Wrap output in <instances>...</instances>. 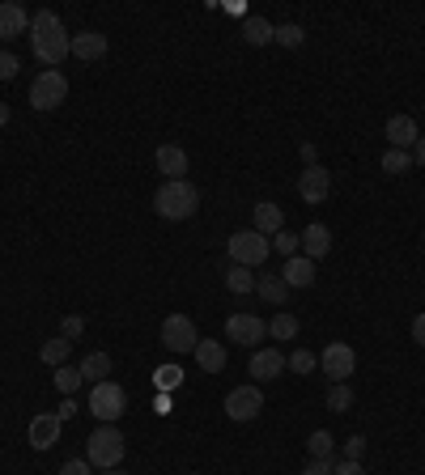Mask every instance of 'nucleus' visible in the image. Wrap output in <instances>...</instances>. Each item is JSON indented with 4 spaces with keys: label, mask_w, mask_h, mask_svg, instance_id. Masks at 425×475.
<instances>
[{
    "label": "nucleus",
    "mask_w": 425,
    "mask_h": 475,
    "mask_svg": "<svg viewBox=\"0 0 425 475\" xmlns=\"http://www.w3.org/2000/svg\"><path fill=\"white\" fill-rule=\"evenodd\" d=\"M319 369L328 374V382H349V374L357 369V352L349 348V344H328L324 352H319Z\"/></svg>",
    "instance_id": "6e6552de"
},
{
    "label": "nucleus",
    "mask_w": 425,
    "mask_h": 475,
    "mask_svg": "<svg viewBox=\"0 0 425 475\" xmlns=\"http://www.w3.org/2000/svg\"><path fill=\"white\" fill-rule=\"evenodd\" d=\"M413 340L425 348V314H417V319H413Z\"/></svg>",
    "instance_id": "37998d69"
},
{
    "label": "nucleus",
    "mask_w": 425,
    "mask_h": 475,
    "mask_svg": "<svg viewBox=\"0 0 425 475\" xmlns=\"http://www.w3.org/2000/svg\"><path fill=\"white\" fill-rule=\"evenodd\" d=\"M102 475H128V471H119V467H111V471H102Z\"/></svg>",
    "instance_id": "de8ad7c7"
},
{
    "label": "nucleus",
    "mask_w": 425,
    "mask_h": 475,
    "mask_svg": "<svg viewBox=\"0 0 425 475\" xmlns=\"http://www.w3.org/2000/svg\"><path fill=\"white\" fill-rule=\"evenodd\" d=\"M73 56L77 59H102L107 56V35H98V30H81V35H73Z\"/></svg>",
    "instance_id": "412c9836"
},
{
    "label": "nucleus",
    "mask_w": 425,
    "mask_h": 475,
    "mask_svg": "<svg viewBox=\"0 0 425 475\" xmlns=\"http://www.w3.org/2000/svg\"><path fill=\"white\" fill-rule=\"evenodd\" d=\"M255 293L264 297L269 305H285V297H290V285L281 281V272H260L255 276Z\"/></svg>",
    "instance_id": "6ab92c4d"
},
{
    "label": "nucleus",
    "mask_w": 425,
    "mask_h": 475,
    "mask_svg": "<svg viewBox=\"0 0 425 475\" xmlns=\"http://www.w3.org/2000/svg\"><path fill=\"white\" fill-rule=\"evenodd\" d=\"M154 212L162 221H192L200 212V191L188 178H166L154 195Z\"/></svg>",
    "instance_id": "f03ea898"
},
{
    "label": "nucleus",
    "mask_w": 425,
    "mask_h": 475,
    "mask_svg": "<svg viewBox=\"0 0 425 475\" xmlns=\"http://www.w3.org/2000/svg\"><path fill=\"white\" fill-rule=\"evenodd\" d=\"M260 412H264V391H260V386H238V391L226 395V416L238 420V424L255 420Z\"/></svg>",
    "instance_id": "1a4fd4ad"
},
{
    "label": "nucleus",
    "mask_w": 425,
    "mask_h": 475,
    "mask_svg": "<svg viewBox=\"0 0 425 475\" xmlns=\"http://www.w3.org/2000/svg\"><path fill=\"white\" fill-rule=\"evenodd\" d=\"M285 369H293V374H315V352H310V348L290 352V357H285Z\"/></svg>",
    "instance_id": "f704fd0d"
},
{
    "label": "nucleus",
    "mask_w": 425,
    "mask_h": 475,
    "mask_svg": "<svg viewBox=\"0 0 425 475\" xmlns=\"http://www.w3.org/2000/svg\"><path fill=\"white\" fill-rule=\"evenodd\" d=\"M328 408L332 412H349V408H353V386H349V382H332Z\"/></svg>",
    "instance_id": "c85d7f7f"
},
{
    "label": "nucleus",
    "mask_w": 425,
    "mask_h": 475,
    "mask_svg": "<svg viewBox=\"0 0 425 475\" xmlns=\"http://www.w3.org/2000/svg\"><path fill=\"white\" fill-rule=\"evenodd\" d=\"M243 38H247V47H269V43H277V26L269 18H247L243 21Z\"/></svg>",
    "instance_id": "5701e85b"
},
{
    "label": "nucleus",
    "mask_w": 425,
    "mask_h": 475,
    "mask_svg": "<svg viewBox=\"0 0 425 475\" xmlns=\"http://www.w3.org/2000/svg\"><path fill=\"white\" fill-rule=\"evenodd\" d=\"M9 119H13V111H9V102H0V128H4Z\"/></svg>",
    "instance_id": "49530a36"
},
{
    "label": "nucleus",
    "mask_w": 425,
    "mask_h": 475,
    "mask_svg": "<svg viewBox=\"0 0 425 475\" xmlns=\"http://www.w3.org/2000/svg\"><path fill=\"white\" fill-rule=\"evenodd\" d=\"M226 289L230 293H255V272L243 264H230L226 267Z\"/></svg>",
    "instance_id": "393cba45"
},
{
    "label": "nucleus",
    "mask_w": 425,
    "mask_h": 475,
    "mask_svg": "<svg viewBox=\"0 0 425 475\" xmlns=\"http://www.w3.org/2000/svg\"><path fill=\"white\" fill-rule=\"evenodd\" d=\"M154 382H157V391H162V395H171V391L183 386V369H179V365H162Z\"/></svg>",
    "instance_id": "7c9ffc66"
},
{
    "label": "nucleus",
    "mask_w": 425,
    "mask_h": 475,
    "mask_svg": "<svg viewBox=\"0 0 425 475\" xmlns=\"http://www.w3.org/2000/svg\"><path fill=\"white\" fill-rule=\"evenodd\" d=\"M30 47H35L39 64H47V68H56V64H64V59L73 56V35L64 30L60 13L43 9V13L30 18Z\"/></svg>",
    "instance_id": "f257e3e1"
},
{
    "label": "nucleus",
    "mask_w": 425,
    "mask_h": 475,
    "mask_svg": "<svg viewBox=\"0 0 425 475\" xmlns=\"http://www.w3.org/2000/svg\"><path fill=\"white\" fill-rule=\"evenodd\" d=\"M307 450H310V458H332V433L328 429H315L307 438Z\"/></svg>",
    "instance_id": "72a5a7b5"
},
{
    "label": "nucleus",
    "mask_w": 425,
    "mask_h": 475,
    "mask_svg": "<svg viewBox=\"0 0 425 475\" xmlns=\"http://www.w3.org/2000/svg\"><path fill=\"white\" fill-rule=\"evenodd\" d=\"M302 475H332V458H310V467Z\"/></svg>",
    "instance_id": "a19ab883"
},
{
    "label": "nucleus",
    "mask_w": 425,
    "mask_h": 475,
    "mask_svg": "<svg viewBox=\"0 0 425 475\" xmlns=\"http://www.w3.org/2000/svg\"><path fill=\"white\" fill-rule=\"evenodd\" d=\"M90 471H94V467H90L85 458H68V463L60 467V475H90Z\"/></svg>",
    "instance_id": "58836bf2"
},
{
    "label": "nucleus",
    "mask_w": 425,
    "mask_h": 475,
    "mask_svg": "<svg viewBox=\"0 0 425 475\" xmlns=\"http://www.w3.org/2000/svg\"><path fill=\"white\" fill-rule=\"evenodd\" d=\"M81 369H73V365H60L56 369V391L60 395H77V386H81Z\"/></svg>",
    "instance_id": "cd10ccee"
},
{
    "label": "nucleus",
    "mask_w": 425,
    "mask_h": 475,
    "mask_svg": "<svg viewBox=\"0 0 425 475\" xmlns=\"http://www.w3.org/2000/svg\"><path fill=\"white\" fill-rule=\"evenodd\" d=\"M417 140H421V132H417V119H413V115H391V119H387V145H391V149L408 153Z\"/></svg>",
    "instance_id": "f8f14e48"
},
{
    "label": "nucleus",
    "mask_w": 425,
    "mask_h": 475,
    "mask_svg": "<svg viewBox=\"0 0 425 475\" xmlns=\"http://www.w3.org/2000/svg\"><path fill=\"white\" fill-rule=\"evenodd\" d=\"M281 369H285V352H281V348H255L247 374H252L255 382H269V378H281Z\"/></svg>",
    "instance_id": "ddd939ff"
},
{
    "label": "nucleus",
    "mask_w": 425,
    "mask_h": 475,
    "mask_svg": "<svg viewBox=\"0 0 425 475\" xmlns=\"http://www.w3.org/2000/svg\"><path fill=\"white\" fill-rule=\"evenodd\" d=\"M269 336L272 340H293V336H298V319H293V314H277L269 323Z\"/></svg>",
    "instance_id": "473e14b6"
},
{
    "label": "nucleus",
    "mask_w": 425,
    "mask_h": 475,
    "mask_svg": "<svg viewBox=\"0 0 425 475\" xmlns=\"http://www.w3.org/2000/svg\"><path fill=\"white\" fill-rule=\"evenodd\" d=\"M405 170H413V153L387 149L383 153V174H405Z\"/></svg>",
    "instance_id": "c756f323"
},
{
    "label": "nucleus",
    "mask_w": 425,
    "mask_h": 475,
    "mask_svg": "<svg viewBox=\"0 0 425 475\" xmlns=\"http://www.w3.org/2000/svg\"><path fill=\"white\" fill-rule=\"evenodd\" d=\"M226 336L234 344H243V348H260V340L269 336V323L260 314H230L226 319Z\"/></svg>",
    "instance_id": "9d476101"
},
{
    "label": "nucleus",
    "mask_w": 425,
    "mask_h": 475,
    "mask_svg": "<svg viewBox=\"0 0 425 475\" xmlns=\"http://www.w3.org/2000/svg\"><path fill=\"white\" fill-rule=\"evenodd\" d=\"M157 170L166 174V178H188V153L179 149V145H162L157 149Z\"/></svg>",
    "instance_id": "aec40b11"
},
{
    "label": "nucleus",
    "mask_w": 425,
    "mask_h": 475,
    "mask_svg": "<svg viewBox=\"0 0 425 475\" xmlns=\"http://www.w3.org/2000/svg\"><path fill=\"white\" fill-rule=\"evenodd\" d=\"M162 344L171 348V352H196V344H200V331H196V323L188 319V314H171L166 323H162Z\"/></svg>",
    "instance_id": "0eeeda50"
},
{
    "label": "nucleus",
    "mask_w": 425,
    "mask_h": 475,
    "mask_svg": "<svg viewBox=\"0 0 425 475\" xmlns=\"http://www.w3.org/2000/svg\"><path fill=\"white\" fill-rule=\"evenodd\" d=\"M90 412H94L102 424H116L124 412H128V391L119 386V382H98L94 391H90Z\"/></svg>",
    "instance_id": "39448f33"
},
{
    "label": "nucleus",
    "mask_w": 425,
    "mask_h": 475,
    "mask_svg": "<svg viewBox=\"0 0 425 475\" xmlns=\"http://www.w3.org/2000/svg\"><path fill=\"white\" fill-rule=\"evenodd\" d=\"M332 191V174L324 166H307V170L298 174V195H302V204H324Z\"/></svg>",
    "instance_id": "9b49d317"
},
{
    "label": "nucleus",
    "mask_w": 425,
    "mask_h": 475,
    "mask_svg": "<svg viewBox=\"0 0 425 475\" xmlns=\"http://www.w3.org/2000/svg\"><path fill=\"white\" fill-rule=\"evenodd\" d=\"M252 221H255V234H264V238H272V234H281L285 229V212H281V204H272V200H260L252 212Z\"/></svg>",
    "instance_id": "2eb2a0df"
},
{
    "label": "nucleus",
    "mask_w": 425,
    "mask_h": 475,
    "mask_svg": "<svg viewBox=\"0 0 425 475\" xmlns=\"http://www.w3.org/2000/svg\"><path fill=\"white\" fill-rule=\"evenodd\" d=\"M192 475H196V471H192Z\"/></svg>",
    "instance_id": "09e8293b"
},
{
    "label": "nucleus",
    "mask_w": 425,
    "mask_h": 475,
    "mask_svg": "<svg viewBox=\"0 0 425 475\" xmlns=\"http://www.w3.org/2000/svg\"><path fill=\"white\" fill-rule=\"evenodd\" d=\"M281 281L290 289H310L315 285V264H310L307 255H293V259H285V267H281Z\"/></svg>",
    "instance_id": "a211bd4d"
},
{
    "label": "nucleus",
    "mask_w": 425,
    "mask_h": 475,
    "mask_svg": "<svg viewBox=\"0 0 425 475\" xmlns=\"http://www.w3.org/2000/svg\"><path fill=\"white\" fill-rule=\"evenodd\" d=\"M272 250H277L281 259H293V255L302 250V234H290V229H281V234H272Z\"/></svg>",
    "instance_id": "bb28decb"
},
{
    "label": "nucleus",
    "mask_w": 425,
    "mask_h": 475,
    "mask_svg": "<svg viewBox=\"0 0 425 475\" xmlns=\"http://www.w3.org/2000/svg\"><path fill=\"white\" fill-rule=\"evenodd\" d=\"M277 43L293 51V47H302V43H307V30H302L298 21H285V26H277Z\"/></svg>",
    "instance_id": "2f4dec72"
},
{
    "label": "nucleus",
    "mask_w": 425,
    "mask_h": 475,
    "mask_svg": "<svg viewBox=\"0 0 425 475\" xmlns=\"http://www.w3.org/2000/svg\"><path fill=\"white\" fill-rule=\"evenodd\" d=\"M81 331H85V319H81V314H64V323H60V336H64V340H77Z\"/></svg>",
    "instance_id": "c9c22d12"
},
{
    "label": "nucleus",
    "mask_w": 425,
    "mask_h": 475,
    "mask_svg": "<svg viewBox=\"0 0 425 475\" xmlns=\"http://www.w3.org/2000/svg\"><path fill=\"white\" fill-rule=\"evenodd\" d=\"M18 56H13V51H0V81H13V76H18Z\"/></svg>",
    "instance_id": "e433bc0d"
},
{
    "label": "nucleus",
    "mask_w": 425,
    "mask_h": 475,
    "mask_svg": "<svg viewBox=\"0 0 425 475\" xmlns=\"http://www.w3.org/2000/svg\"><path fill=\"white\" fill-rule=\"evenodd\" d=\"M226 250H230V264L260 267V264H264V259L272 255V238H264V234H255V229H238V234H230V242H226Z\"/></svg>",
    "instance_id": "20e7f679"
},
{
    "label": "nucleus",
    "mask_w": 425,
    "mask_h": 475,
    "mask_svg": "<svg viewBox=\"0 0 425 475\" xmlns=\"http://www.w3.org/2000/svg\"><path fill=\"white\" fill-rule=\"evenodd\" d=\"M68 352H73V340H64V336H56V340H47V344L39 348L43 365H56V369L68 361Z\"/></svg>",
    "instance_id": "a878e982"
},
{
    "label": "nucleus",
    "mask_w": 425,
    "mask_h": 475,
    "mask_svg": "<svg viewBox=\"0 0 425 475\" xmlns=\"http://www.w3.org/2000/svg\"><path fill=\"white\" fill-rule=\"evenodd\" d=\"M60 424H64V420H60L56 412H52V416H35L30 420V446H35V450H52L60 441Z\"/></svg>",
    "instance_id": "f3484780"
},
{
    "label": "nucleus",
    "mask_w": 425,
    "mask_h": 475,
    "mask_svg": "<svg viewBox=\"0 0 425 475\" xmlns=\"http://www.w3.org/2000/svg\"><path fill=\"white\" fill-rule=\"evenodd\" d=\"M124 455H128V446H124V433H119L116 424H98L94 433H90V441H85V463L98 467V471L119 467Z\"/></svg>",
    "instance_id": "7ed1b4c3"
},
{
    "label": "nucleus",
    "mask_w": 425,
    "mask_h": 475,
    "mask_svg": "<svg viewBox=\"0 0 425 475\" xmlns=\"http://www.w3.org/2000/svg\"><path fill=\"white\" fill-rule=\"evenodd\" d=\"M362 455H366V438H349L345 441V458L349 463H362Z\"/></svg>",
    "instance_id": "4c0bfd02"
},
{
    "label": "nucleus",
    "mask_w": 425,
    "mask_h": 475,
    "mask_svg": "<svg viewBox=\"0 0 425 475\" xmlns=\"http://www.w3.org/2000/svg\"><path fill=\"white\" fill-rule=\"evenodd\" d=\"M77 369H81V378L94 382V386H98V382L111 378V357H107V352H90V357H85Z\"/></svg>",
    "instance_id": "b1692460"
},
{
    "label": "nucleus",
    "mask_w": 425,
    "mask_h": 475,
    "mask_svg": "<svg viewBox=\"0 0 425 475\" xmlns=\"http://www.w3.org/2000/svg\"><path fill=\"white\" fill-rule=\"evenodd\" d=\"M413 157H417V166H425V136L413 145Z\"/></svg>",
    "instance_id": "c03bdc74"
},
{
    "label": "nucleus",
    "mask_w": 425,
    "mask_h": 475,
    "mask_svg": "<svg viewBox=\"0 0 425 475\" xmlns=\"http://www.w3.org/2000/svg\"><path fill=\"white\" fill-rule=\"evenodd\" d=\"M328 250H332V229L319 226V221H310V226L302 229V255L315 264V259H324Z\"/></svg>",
    "instance_id": "dca6fc26"
},
{
    "label": "nucleus",
    "mask_w": 425,
    "mask_h": 475,
    "mask_svg": "<svg viewBox=\"0 0 425 475\" xmlns=\"http://www.w3.org/2000/svg\"><path fill=\"white\" fill-rule=\"evenodd\" d=\"M196 361H200V369H204V374H221V369H226V344L200 340V344H196Z\"/></svg>",
    "instance_id": "4be33fe9"
},
{
    "label": "nucleus",
    "mask_w": 425,
    "mask_h": 475,
    "mask_svg": "<svg viewBox=\"0 0 425 475\" xmlns=\"http://www.w3.org/2000/svg\"><path fill=\"white\" fill-rule=\"evenodd\" d=\"M302 157H307V166H319V157H315V145H302Z\"/></svg>",
    "instance_id": "a18cd8bd"
},
{
    "label": "nucleus",
    "mask_w": 425,
    "mask_h": 475,
    "mask_svg": "<svg viewBox=\"0 0 425 475\" xmlns=\"http://www.w3.org/2000/svg\"><path fill=\"white\" fill-rule=\"evenodd\" d=\"M60 420H68V416H77V400L73 395H64V403H60V412H56Z\"/></svg>",
    "instance_id": "79ce46f5"
},
{
    "label": "nucleus",
    "mask_w": 425,
    "mask_h": 475,
    "mask_svg": "<svg viewBox=\"0 0 425 475\" xmlns=\"http://www.w3.org/2000/svg\"><path fill=\"white\" fill-rule=\"evenodd\" d=\"M332 475H366V467H362V463H349V458H341V463H332Z\"/></svg>",
    "instance_id": "ea45409f"
},
{
    "label": "nucleus",
    "mask_w": 425,
    "mask_h": 475,
    "mask_svg": "<svg viewBox=\"0 0 425 475\" xmlns=\"http://www.w3.org/2000/svg\"><path fill=\"white\" fill-rule=\"evenodd\" d=\"M18 35H30V13L21 4H0V43H13Z\"/></svg>",
    "instance_id": "4468645a"
},
{
    "label": "nucleus",
    "mask_w": 425,
    "mask_h": 475,
    "mask_svg": "<svg viewBox=\"0 0 425 475\" xmlns=\"http://www.w3.org/2000/svg\"><path fill=\"white\" fill-rule=\"evenodd\" d=\"M64 98H68V76L60 73V68H43L39 81L30 85V107L35 111H56Z\"/></svg>",
    "instance_id": "423d86ee"
}]
</instances>
